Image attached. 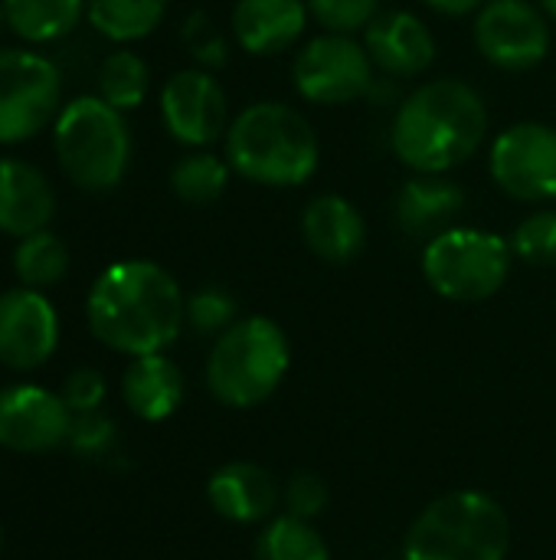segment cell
Segmentation results:
<instances>
[{"label": "cell", "mask_w": 556, "mask_h": 560, "mask_svg": "<svg viewBox=\"0 0 556 560\" xmlns=\"http://www.w3.org/2000/svg\"><path fill=\"white\" fill-rule=\"evenodd\" d=\"M256 560H331V555L311 522L282 515L256 538Z\"/></svg>", "instance_id": "obj_27"}, {"label": "cell", "mask_w": 556, "mask_h": 560, "mask_svg": "<svg viewBox=\"0 0 556 560\" xmlns=\"http://www.w3.org/2000/svg\"><path fill=\"white\" fill-rule=\"evenodd\" d=\"M59 397L66 400V407L79 417V413H95L105 400V377L92 368H79L62 381Z\"/></svg>", "instance_id": "obj_32"}, {"label": "cell", "mask_w": 556, "mask_h": 560, "mask_svg": "<svg viewBox=\"0 0 556 560\" xmlns=\"http://www.w3.org/2000/svg\"><path fill=\"white\" fill-rule=\"evenodd\" d=\"M62 112V75L33 49H0V144L39 135Z\"/></svg>", "instance_id": "obj_8"}, {"label": "cell", "mask_w": 556, "mask_h": 560, "mask_svg": "<svg viewBox=\"0 0 556 560\" xmlns=\"http://www.w3.org/2000/svg\"><path fill=\"white\" fill-rule=\"evenodd\" d=\"M465 210V190L442 174H416L397 194V223L410 236H439Z\"/></svg>", "instance_id": "obj_20"}, {"label": "cell", "mask_w": 556, "mask_h": 560, "mask_svg": "<svg viewBox=\"0 0 556 560\" xmlns=\"http://www.w3.org/2000/svg\"><path fill=\"white\" fill-rule=\"evenodd\" d=\"M167 13V0H85V20L111 43L151 36Z\"/></svg>", "instance_id": "obj_23"}, {"label": "cell", "mask_w": 556, "mask_h": 560, "mask_svg": "<svg viewBox=\"0 0 556 560\" xmlns=\"http://www.w3.org/2000/svg\"><path fill=\"white\" fill-rule=\"evenodd\" d=\"M285 509H288L292 518H301V522L318 518L328 509V486L311 472L292 476L288 486H285Z\"/></svg>", "instance_id": "obj_31"}, {"label": "cell", "mask_w": 556, "mask_h": 560, "mask_svg": "<svg viewBox=\"0 0 556 560\" xmlns=\"http://www.w3.org/2000/svg\"><path fill=\"white\" fill-rule=\"evenodd\" d=\"M301 236L318 259H324L331 266H344L364 253L367 223H364V213L351 200H344L338 194H324L305 207Z\"/></svg>", "instance_id": "obj_17"}, {"label": "cell", "mask_w": 556, "mask_h": 560, "mask_svg": "<svg viewBox=\"0 0 556 560\" xmlns=\"http://www.w3.org/2000/svg\"><path fill=\"white\" fill-rule=\"evenodd\" d=\"M308 13L328 33H357L367 30L370 20L380 13V0H305Z\"/></svg>", "instance_id": "obj_30"}, {"label": "cell", "mask_w": 556, "mask_h": 560, "mask_svg": "<svg viewBox=\"0 0 556 560\" xmlns=\"http://www.w3.org/2000/svg\"><path fill=\"white\" fill-rule=\"evenodd\" d=\"M0 26H7V20H3V7H0Z\"/></svg>", "instance_id": "obj_36"}, {"label": "cell", "mask_w": 556, "mask_h": 560, "mask_svg": "<svg viewBox=\"0 0 556 560\" xmlns=\"http://www.w3.org/2000/svg\"><path fill=\"white\" fill-rule=\"evenodd\" d=\"M305 0H239L233 10V33L252 56L285 52L308 26Z\"/></svg>", "instance_id": "obj_19"}, {"label": "cell", "mask_w": 556, "mask_h": 560, "mask_svg": "<svg viewBox=\"0 0 556 560\" xmlns=\"http://www.w3.org/2000/svg\"><path fill=\"white\" fill-rule=\"evenodd\" d=\"M75 413L52 390L13 384L0 390V446L13 453H46L69 443Z\"/></svg>", "instance_id": "obj_13"}, {"label": "cell", "mask_w": 556, "mask_h": 560, "mask_svg": "<svg viewBox=\"0 0 556 560\" xmlns=\"http://www.w3.org/2000/svg\"><path fill=\"white\" fill-rule=\"evenodd\" d=\"M59 345V318L36 289H7L0 295V364L10 371L43 368Z\"/></svg>", "instance_id": "obj_14"}, {"label": "cell", "mask_w": 556, "mask_h": 560, "mask_svg": "<svg viewBox=\"0 0 556 560\" xmlns=\"http://www.w3.org/2000/svg\"><path fill=\"white\" fill-rule=\"evenodd\" d=\"M121 397L125 407L141 420L147 423L167 420L184 400V374L164 351L131 358L121 381Z\"/></svg>", "instance_id": "obj_21"}, {"label": "cell", "mask_w": 556, "mask_h": 560, "mask_svg": "<svg viewBox=\"0 0 556 560\" xmlns=\"http://www.w3.org/2000/svg\"><path fill=\"white\" fill-rule=\"evenodd\" d=\"M206 499L220 518L236 525H256L272 515L279 502V486L256 463H226L210 476Z\"/></svg>", "instance_id": "obj_18"}, {"label": "cell", "mask_w": 556, "mask_h": 560, "mask_svg": "<svg viewBox=\"0 0 556 560\" xmlns=\"http://www.w3.org/2000/svg\"><path fill=\"white\" fill-rule=\"evenodd\" d=\"M475 46L492 66L528 72L551 52L547 13L528 0H485L475 16Z\"/></svg>", "instance_id": "obj_11"}, {"label": "cell", "mask_w": 556, "mask_h": 560, "mask_svg": "<svg viewBox=\"0 0 556 560\" xmlns=\"http://www.w3.org/2000/svg\"><path fill=\"white\" fill-rule=\"evenodd\" d=\"M488 131L482 95L462 79H433L413 89L393 118V151L416 174H446L465 164Z\"/></svg>", "instance_id": "obj_2"}, {"label": "cell", "mask_w": 556, "mask_h": 560, "mask_svg": "<svg viewBox=\"0 0 556 560\" xmlns=\"http://www.w3.org/2000/svg\"><path fill=\"white\" fill-rule=\"evenodd\" d=\"M318 158L311 121L285 102H252L226 128V161L252 184L298 187L318 171Z\"/></svg>", "instance_id": "obj_3"}, {"label": "cell", "mask_w": 556, "mask_h": 560, "mask_svg": "<svg viewBox=\"0 0 556 560\" xmlns=\"http://www.w3.org/2000/svg\"><path fill=\"white\" fill-rule=\"evenodd\" d=\"M426 7H433L436 13H446V16H469V13H478L485 7V0H423Z\"/></svg>", "instance_id": "obj_34"}, {"label": "cell", "mask_w": 556, "mask_h": 560, "mask_svg": "<svg viewBox=\"0 0 556 560\" xmlns=\"http://www.w3.org/2000/svg\"><path fill=\"white\" fill-rule=\"evenodd\" d=\"M7 26L26 43H49L75 30L85 16V0H3Z\"/></svg>", "instance_id": "obj_22"}, {"label": "cell", "mask_w": 556, "mask_h": 560, "mask_svg": "<svg viewBox=\"0 0 556 560\" xmlns=\"http://www.w3.org/2000/svg\"><path fill=\"white\" fill-rule=\"evenodd\" d=\"M13 272H16L20 285L43 292V289H49V285L66 279V272H69V249L49 230L29 233L13 249Z\"/></svg>", "instance_id": "obj_24"}, {"label": "cell", "mask_w": 556, "mask_h": 560, "mask_svg": "<svg viewBox=\"0 0 556 560\" xmlns=\"http://www.w3.org/2000/svg\"><path fill=\"white\" fill-rule=\"evenodd\" d=\"M52 148L69 184L88 194H105L121 184L131 161V131L125 112L98 95H79L62 105Z\"/></svg>", "instance_id": "obj_6"}, {"label": "cell", "mask_w": 556, "mask_h": 560, "mask_svg": "<svg viewBox=\"0 0 556 560\" xmlns=\"http://www.w3.org/2000/svg\"><path fill=\"white\" fill-rule=\"evenodd\" d=\"M161 118L174 141L206 148L229 128L223 85L206 69H180L161 89Z\"/></svg>", "instance_id": "obj_12"}, {"label": "cell", "mask_w": 556, "mask_h": 560, "mask_svg": "<svg viewBox=\"0 0 556 560\" xmlns=\"http://www.w3.org/2000/svg\"><path fill=\"white\" fill-rule=\"evenodd\" d=\"M115 440V427L108 417L95 413H79L72 420V433H69V446L82 456H102Z\"/></svg>", "instance_id": "obj_33"}, {"label": "cell", "mask_w": 556, "mask_h": 560, "mask_svg": "<svg viewBox=\"0 0 556 560\" xmlns=\"http://www.w3.org/2000/svg\"><path fill=\"white\" fill-rule=\"evenodd\" d=\"M511 522L505 509L475 489L436 499L406 532L403 560H505Z\"/></svg>", "instance_id": "obj_4"}, {"label": "cell", "mask_w": 556, "mask_h": 560, "mask_svg": "<svg viewBox=\"0 0 556 560\" xmlns=\"http://www.w3.org/2000/svg\"><path fill=\"white\" fill-rule=\"evenodd\" d=\"M364 46L377 69L400 79L426 72L436 59V39L429 26L410 10L377 13L364 33Z\"/></svg>", "instance_id": "obj_15"}, {"label": "cell", "mask_w": 556, "mask_h": 560, "mask_svg": "<svg viewBox=\"0 0 556 560\" xmlns=\"http://www.w3.org/2000/svg\"><path fill=\"white\" fill-rule=\"evenodd\" d=\"M147 89H151V69L138 52L118 49V52H108L102 59V66H98V98H105L118 112L138 108L147 98Z\"/></svg>", "instance_id": "obj_25"}, {"label": "cell", "mask_w": 556, "mask_h": 560, "mask_svg": "<svg viewBox=\"0 0 556 560\" xmlns=\"http://www.w3.org/2000/svg\"><path fill=\"white\" fill-rule=\"evenodd\" d=\"M229 161L210 154V151H193L184 154L174 167H170V190L193 207L213 203L223 197L226 184H229Z\"/></svg>", "instance_id": "obj_26"}, {"label": "cell", "mask_w": 556, "mask_h": 560, "mask_svg": "<svg viewBox=\"0 0 556 560\" xmlns=\"http://www.w3.org/2000/svg\"><path fill=\"white\" fill-rule=\"evenodd\" d=\"M288 364V338L272 318H239L216 338L210 351L206 387L223 407L252 410L279 390Z\"/></svg>", "instance_id": "obj_5"}, {"label": "cell", "mask_w": 556, "mask_h": 560, "mask_svg": "<svg viewBox=\"0 0 556 560\" xmlns=\"http://www.w3.org/2000/svg\"><path fill=\"white\" fill-rule=\"evenodd\" d=\"M295 89L318 105H347L370 92L374 59L351 33H321L292 62Z\"/></svg>", "instance_id": "obj_9"}, {"label": "cell", "mask_w": 556, "mask_h": 560, "mask_svg": "<svg viewBox=\"0 0 556 560\" xmlns=\"http://www.w3.org/2000/svg\"><path fill=\"white\" fill-rule=\"evenodd\" d=\"M92 335L131 358L161 354L187 322V299L177 279L147 259L111 262L92 285L85 302Z\"/></svg>", "instance_id": "obj_1"}, {"label": "cell", "mask_w": 556, "mask_h": 560, "mask_svg": "<svg viewBox=\"0 0 556 560\" xmlns=\"http://www.w3.org/2000/svg\"><path fill=\"white\" fill-rule=\"evenodd\" d=\"M187 325L197 335H223L236 325V299L223 289H200L187 299Z\"/></svg>", "instance_id": "obj_29"}, {"label": "cell", "mask_w": 556, "mask_h": 560, "mask_svg": "<svg viewBox=\"0 0 556 560\" xmlns=\"http://www.w3.org/2000/svg\"><path fill=\"white\" fill-rule=\"evenodd\" d=\"M511 253L534 266H556V210H537L518 223Z\"/></svg>", "instance_id": "obj_28"}, {"label": "cell", "mask_w": 556, "mask_h": 560, "mask_svg": "<svg viewBox=\"0 0 556 560\" xmlns=\"http://www.w3.org/2000/svg\"><path fill=\"white\" fill-rule=\"evenodd\" d=\"M541 10H544L551 20H556V0H541Z\"/></svg>", "instance_id": "obj_35"}, {"label": "cell", "mask_w": 556, "mask_h": 560, "mask_svg": "<svg viewBox=\"0 0 556 560\" xmlns=\"http://www.w3.org/2000/svg\"><path fill=\"white\" fill-rule=\"evenodd\" d=\"M495 184L524 203L556 197V128L544 121H518L505 128L488 158Z\"/></svg>", "instance_id": "obj_10"}, {"label": "cell", "mask_w": 556, "mask_h": 560, "mask_svg": "<svg viewBox=\"0 0 556 560\" xmlns=\"http://www.w3.org/2000/svg\"><path fill=\"white\" fill-rule=\"evenodd\" d=\"M511 246L488 230L449 226L423 249V276L449 302H485L508 282Z\"/></svg>", "instance_id": "obj_7"}, {"label": "cell", "mask_w": 556, "mask_h": 560, "mask_svg": "<svg viewBox=\"0 0 556 560\" xmlns=\"http://www.w3.org/2000/svg\"><path fill=\"white\" fill-rule=\"evenodd\" d=\"M56 194L49 177L20 158H0V233L29 236L49 226Z\"/></svg>", "instance_id": "obj_16"}, {"label": "cell", "mask_w": 556, "mask_h": 560, "mask_svg": "<svg viewBox=\"0 0 556 560\" xmlns=\"http://www.w3.org/2000/svg\"><path fill=\"white\" fill-rule=\"evenodd\" d=\"M0 548H3V532H0Z\"/></svg>", "instance_id": "obj_37"}]
</instances>
